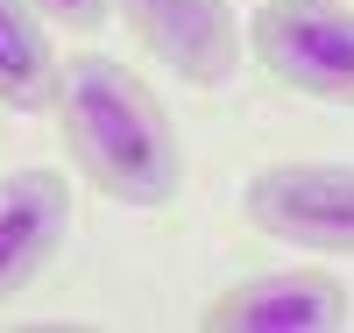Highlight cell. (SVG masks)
<instances>
[{"label":"cell","instance_id":"3","mask_svg":"<svg viewBox=\"0 0 354 333\" xmlns=\"http://www.w3.org/2000/svg\"><path fill=\"white\" fill-rule=\"evenodd\" d=\"M241 206L270 241L312 255H354V163H262Z\"/></svg>","mask_w":354,"mask_h":333},{"label":"cell","instance_id":"2","mask_svg":"<svg viewBox=\"0 0 354 333\" xmlns=\"http://www.w3.org/2000/svg\"><path fill=\"white\" fill-rule=\"evenodd\" d=\"M248 57L283 93L354 107V8L347 0H262L248 15Z\"/></svg>","mask_w":354,"mask_h":333},{"label":"cell","instance_id":"5","mask_svg":"<svg viewBox=\"0 0 354 333\" xmlns=\"http://www.w3.org/2000/svg\"><path fill=\"white\" fill-rule=\"evenodd\" d=\"M205 333H333L347 326V291L326 269H262L227 284L198 312Z\"/></svg>","mask_w":354,"mask_h":333},{"label":"cell","instance_id":"8","mask_svg":"<svg viewBox=\"0 0 354 333\" xmlns=\"http://www.w3.org/2000/svg\"><path fill=\"white\" fill-rule=\"evenodd\" d=\"M28 8H36L43 21H57V28H78V36H85V28H100V21L113 15V0H28Z\"/></svg>","mask_w":354,"mask_h":333},{"label":"cell","instance_id":"1","mask_svg":"<svg viewBox=\"0 0 354 333\" xmlns=\"http://www.w3.org/2000/svg\"><path fill=\"white\" fill-rule=\"evenodd\" d=\"M50 107L93 192H106L128 213H163L185 199V135H177L170 107L142 85V71H128L121 57L100 50L64 57Z\"/></svg>","mask_w":354,"mask_h":333},{"label":"cell","instance_id":"7","mask_svg":"<svg viewBox=\"0 0 354 333\" xmlns=\"http://www.w3.org/2000/svg\"><path fill=\"white\" fill-rule=\"evenodd\" d=\"M57 64L50 50V21L28 0H0V107L15 114H43L57 93Z\"/></svg>","mask_w":354,"mask_h":333},{"label":"cell","instance_id":"6","mask_svg":"<svg viewBox=\"0 0 354 333\" xmlns=\"http://www.w3.org/2000/svg\"><path fill=\"white\" fill-rule=\"evenodd\" d=\"M71 234V177L50 163H28L0 177V305L21 298L50 269V255Z\"/></svg>","mask_w":354,"mask_h":333},{"label":"cell","instance_id":"4","mask_svg":"<svg viewBox=\"0 0 354 333\" xmlns=\"http://www.w3.org/2000/svg\"><path fill=\"white\" fill-rule=\"evenodd\" d=\"M128 15L135 43L185 85H227L241 71V21L227 0H113Z\"/></svg>","mask_w":354,"mask_h":333}]
</instances>
